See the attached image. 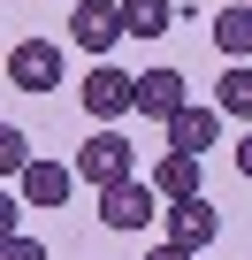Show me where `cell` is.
<instances>
[{
  "label": "cell",
  "instance_id": "cell-15",
  "mask_svg": "<svg viewBox=\"0 0 252 260\" xmlns=\"http://www.w3.org/2000/svg\"><path fill=\"white\" fill-rule=\"evenodd\" d=\"M0 260H46V245H39V237H8V245H0Z\"/></svg>",
  "mask_w": 252,
  "mask_h": 260
},
{
  "label": "cell",
  "instance_id": "cell-12",
  "mask_svg": "<svg viewBox=\"0 0 252 260\" xmlns=\"http://www.w3.org/2000/svg\"><path fill=\"white\" fill-rule=\"evenodd\" d=\"M214 107L252 122V61H229V69H222V84H214Z\"/></svg>",
  "mask_w": 252,
  "mask_h": 260
},
{
  "label": "cell",
  "instance_id": "cell-11",
  "mask_svg": "<svg viewBox=\"0 0 252 260\" xmlns=\"http://www.w3.org/2000/svg\"><path fill=\"white\" fill-rule=\"evenodd\" d=\"M214 46L229 61H252V8H222L214 16Z\"/></svg>",
  "mask_w": 252,
  "mask_h": 260
},
{
  "label": "cell",
  "instance_id": "cell-17",
  "mask_svg": "<svg viewBox=\"0 0 252 260\" xmlns=\"http://www.w3.org/2000/svg\"><path fill=\"white\" fill-rule=\"evenodd\" d=\"M146 260H191V252H184V245H153Z\"/></svg>",
  "mask_w": 252,
  "mask_h": 260
},
{
  "label": "cell",
  "instance_id": "cell-5",
  "mask_svg": "<svg viewBox=\"0 0 252 260\" xmlns=\"http://www.w3.org/2000/svg\"><path fill=\"white\" fill-rule=\"evenodd\" d=\"M161 191H153V176H130V184H115V191H99V222L107 230H146L153 214H168V207H153Z\"/></svg>",
  "mask_w": 252,
  "mask_h": 260
},
{
  "label": "cell",
  "instance_id": "cell-6",
  "mask_svg": "<svg viewBox=\"0 0 252 260\" xmlns=\"http://www.w3.org/2000/svg\"><path fill=\"white\" fill-rule=\"evenodd\" d=\"M8 84H16V92H46V84H61V46H54V39H23V46L8 54Z\"/></svg>",
  "mask_w": 252,
  "mask_h": 260
},
{
  "label": "cell",
  "instance_id": "cell-2",
  "mask_svg": "<svg viewBox=\"0 0 252 260\" xmlns=\"http://www.w3.org/2000/svg\"><path fill=\"white\" fill-rule=\"evenodd\" d=\"M77 92H84V115H92V122H122V115H138V77L115 69V61H92V77H84Z\"/></svg>",
  "mask_w": 252,
  "mask_h": 260
},
{
  "label": "cell",
  "instance_id": "cell-1",
  "mask_svg": "<svg viewBox=\"0 0 252 260\" xmlns=\"http://www.w3.org/2000/svg\"><path fill=\"white\" fill-rule=\"evenodd\" d=\"M77 176L92 191H115V184H130L138 176V146L122 138V130H92V138L77 146Z\"/></svg>",
  "mask_w": 252,
  "mask_h": 260
},
{
  "label": "cell",
  "instance_id": "cell-3",
  "mask_svg": "<svg viewBox=\"0 0 252 260\" xmlns=\"http://www.w3.org/2000/svg\"><path fill=\"white\" fill-rule=\"evenodd\" d=\"M69 39H77L92 61H107L115 39H130V31H122V0H77V8H69Z\"/></svg>",
  "mask_w": 252,
  "mask_h": 260
},
{
  "label": "cell",
  "instance_id": "cell-8",
  "mask_svg": "<svg viewBox=\"0 0 252 260\" xmlns=\"http://www.w3.org/2000/svg\"><path fill=\"white\" fill-rule=\"evenodd\" d=\"M214 130H222V107H184V115L168 122V153L206 161V153H214Z\"/></svg>",
  "mask_w": 252,
  "mask_h": 260
},
{
  "label": "cell",
  "instance_id": "cell-7",
  "mask_svg": "<svg viewBox=\"0 0 252 260\" xmlns=\"http://www.w3.org/2000/svg\"><path fill=\"white\" fill-rule=\"evenodd\" d=\"M184 107H191V92H184V77H176V69H146V77H138V115H153V122L168 130Z\"/></svg>",
  "mask_w": 252,
  "mask_h": 260
},
{
  "label": "cell",
  "instance_id": "cell-10",
  "mask_svg": "<svg viewBox=\"0 0 252 260\" xmlns=\"http://www.w3.org/2000/svg\"><path fill=\"white\" fill-rule=\"evenodd\" d=\"M153 191H161L168 207H176V199H199V161H191V153H161V161H153Z\"/></svg>",
  "mask_w": 252,
  "mask_h": 260
},
{
  "label": "cell",
  "instance_id": "cell-14",
  "mask_svg": "<svg viewBox=\"0 0 252 260\" xmlns=\"http://www.w3.org/2000/svg\"><path fill=\"white\" fill-rule=\"evenodd\" d=\"M23 169H31V138L8 122V130H0V176H8V184H23Z\"/></svg>",
  "mask_w": 252,
  "mask_h": 260
},
{
  "label": "cell",
  "instance_id": "cell-16",
  "mask_svg": "<svg viewBox=\"0 0 252 260\" xmlns=\"http://www.w3.org/2000/svg\"><path fill=\"white\" fill-rule=\"evenodd\" d=\"M237 176L252 184V130H244V138H237Z\"/></svg>",
  "mask_w": 252,
  "mask_h": 260
},
{
  "label": "cell",
  "instance_id": "cell-9",
  "mask_svg": "<svg viewBox=\"0 0 252 260\" xmlns=\"http://www.w3.org/2000/svg\"><path fill=\"white\" fill-rule=\"evenodd\" d=\"M69 184H77V169H61V161H31L16 191H23L31 207H69Z\"/></svg>",
  "mask_w": 252,
  "mask_h": 260
},
{
  "label": "cell",
  "instance_id": "cell-13",
  "mask_svg": "<svg viewBox=\"0 0 252 260\" xmlns=\"http://www.w3.org/2000/svg\"><path fill=\"white\" fill-rule=\"evenodd\" d=\"M168 23H176L168 0H122V31H130V39H161Z\"/></svg>",
  "mask_w": 252,
  "mask_h": 260
},
{
  "label": "cell",
  "instance_id": "cell-4",
  "mask_svg": "<svg viewBox=\"0 0 252 260\" xmlns=\"http://www.w3.org/2000/svg\"><path fill=\"white\" fill-rule=\"evenodd\" d=\"M214 237H222V207H214L206 191L168 207V245H184V252L199 260V252H214Z\"/></svg>",
  "mask_w": 252,
  "mask_h": 260
}]
</instances>
